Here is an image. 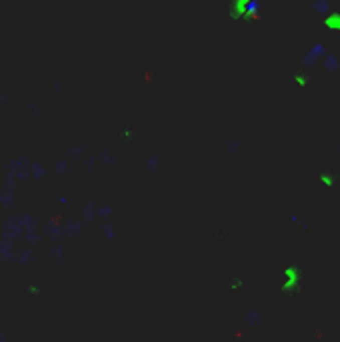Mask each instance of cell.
Segmentation results:
<instances>
[{
	"mask_svg": "<svg viewBox=\"0 0 340 342\" xmlns=\"http://www.w3.org/2000/svg\"><path fill=\"white\" fill-rule=\"evenodd\" d=\"M328 54V50H326V46L322 44V42H314L308 50H306V54L302 56V66H306V68H312V66H316V64H320L322 62V58Z\"/></svg>",
	"mask_w": 340,
	"mask_h": 342,
	"instance_id": "cell-1",
	"label": "cell"
},
{
	"mask_svg": "<svg viewBox=\"0 0 340 342\" xmlns=\"http://www.w3.org/2000/svg\"><path fill=\"white\" fill-rule=\"evenodd\" d=\"M322 66H324V70H326L328 74H336L340 70V58L336 54L328 52V54L322 58Z\"/></svg>",
	"mask_w": 340,
	"mask_h": 342,
	"instance_id": "cell-2",
	"label": "cell"
},
{
	"mask_svg": "<svg viewBox=\"0 0 340 342\" xmlns=\"http://www.w3.org/2000/svg\"><path fill=\"white\" fill-rule=\"evenodd\" d=\"M310 6H312V10H314L316 14H320V16H328V14L332 12V6H330L328 0H312Z\"/></svg>",
	"mask_w": 340,
	"mask_h": 342,
	"instance_id": "cell-3",
	"label": "cell"
}]
</instances>
